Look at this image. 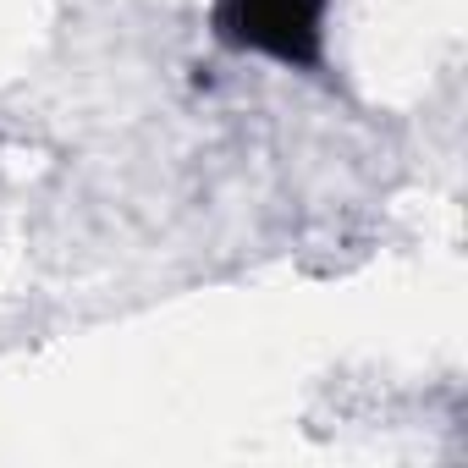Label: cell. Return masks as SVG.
Instances as JSON below:
<instances>
[{"label": "cell", "mask_w": 468, "mask_h": 468, "mask_svg": "<svg viewBox=\"0 0 468 468\" xmlns=\"http://www.w3.org/2000/svg\"><path fill=\"white\" fill-rule=\"evenodd\" d=\"M325 12L331 0H209V28L238 56H265L292 72H320Z\"/></svg>", "instance_id": "obj_1"}]
</instances>
